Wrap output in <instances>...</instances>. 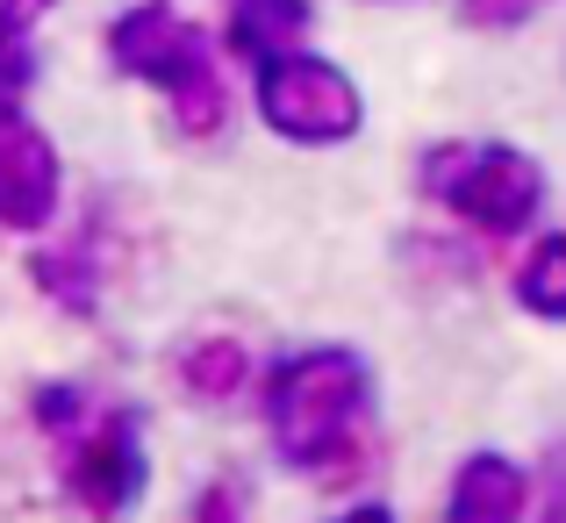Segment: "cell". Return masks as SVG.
Instances as JSON below:
<instances>
[{
    "label": "cell",
    "mask_w": 566,
    "mask_h": 523,
    "mask_svg": "<svg viewBox=\"0 0 566 523\" xmlns=\"http://www.w3.org/2000/svg\"><path fill=\"white\" fill-rule=\"evenodd\" d=\"M308 22H316V8L308 0H230V51L244 57V65H273V57L302 51Z\"/></svg>",
    "instance_id": "ba28073f"
},
{
    "label": "cell",
    "mask_w": 566,
    "mask_h": 523,
    "mask_svg": "<svg viewBox=\"0 0 566 523\" xmlns=\"http://www.w3.org/2000/svg\"><path fill=\"white\" fill-rule=\"evenodd\" d=\"M531 14H538V0H459V22L473 29H516Z\"/></svg>",
    "instance_id": "7c38bea8"
},
{
    "label": "cell",
    "mask_w": 566,
    "mask_h": 523,
    "mask_svg": "<svg viewBox=\"0 0 566 523\" xmlns=\"http://www.w3.org/2000/svg\"><path fill=\"white\" fill-rule=\"evenodd\" d=\"M444 523H531V473L510 452H467L444 488Z\"/></svg>",
    "instance_id": "52a82bcc"
},
{
    "label": "cell",
    "mask_w": 566,
    "mask_h": 523,
    "mask_svg": "<svg viewBox=\"0 0 566 523\" xmlns=\"http://www.w3.org/2000/svg\"><path fill=\"white\" fill-rule=\"evenodd\" d=\"M108 57H115V72H129V80L158 86L172 101V123L187 137H216L230 123V86L216 72V43L187 14H172L166 0H137L129 14H115Z\"/></svg>",
    "instance_id": "7a4b0ae2"
},
{
    "label": "cell",
    "mask_w": 566,
    "mask_h": 523,
    "mask_svg": "<svg viewBox=\"0 0 566 523\" xmlns=\"http://www.w3.org/2000/svg\"><path fill=\"white\" fill-rule=\"evenodd\" d=\"M259 115L287 144H352L366 123V94L345 65L316 51H287L259 65Z\"/></svg>",
    "instance_id": "277c9868"
},
{
    "label": "cell",
    "mask_w": 566,
    "mask_h": 523,
    "mask_svg": "<svg viewBox=\"0 0 566 523\" xmlns=\"http://www.w3.org/2000/svg\"><path fill=\"white\" fill-rule=\"evenodd\" d=\"M423 193L481 237H516L545 208V172L516 144H438L423 151Z\"/></svg>",
    "instance_id": "3957f363"
},
{
    "label": "cell",
    "mask_w": 566,
    "mask_h": 523,
    "mask_svg": "<svg viewBox=\"0 0 566 523\" xmlns=\"http://www.w3.org/2000/svg\"><path fill=\"white\" fill-rule=\"evenodd\" d=\"M65 488L94 523H115L144 495V438L129 409H86L65 430Z\"/></svg>",
    "instance_id": "5b68a950"
},
{
    "label": "cell",
    "mask_w": 566,
    "mask_h": 523,
    "mask_svg": "<svg viewBox=\"0 0 566 523\" xmlns=\"http://www.w3.org/2000/svg\"><path fill=\"white\" fill-rule=\"evenodd\" d=\"M29 80H36V57H29L22 29H0V108H22Z\"/></svg>",
    "instance_id": "8fae6325"
},
{
    "label": "cell",
    "mask_w": 566,
    "mask_h": 523,
    "mask_svg": "<svg viewBox=\"0 0 566 523\" xmlns=\"http://www.w3.org/2000/svg\"><path fill=\"white\" fill-rule=\"evenodd\" d=\"M244 380H251V352L237 337H193L180 352V387L193 401H230L244 395Z\"/></svg>",
    "instance_id": "30bf717a"
},
{
    "label": "cell",
    "mask_w": 566,
    "mask_h": 523,
    "mask_svg": "<svg viewBox=\"0 0 566 523\" xmlns=\"http://www.w3.org/2000/svg\"><path fill=\"white\" fill-rule=\"evenodd\" d=\"M516 308L538 323H566V230H545L538 244L524 251V265H516L510 280Z\"/></svg>",
    "instance_id": "9c48e42d"
},
{
    "label": "cell",
    "mask_w": 566,
    "mask_h": 523,
    "mask_svg": "<svg viewBox=\"0 0 566 523\" xmlns=\"http://www.w3.org/2000/svg\"><path fill=\"white\" fill-rule=\"evenodd\" d=\"M193 523H244V488H237V481L201 488V502H193Z\"/></svg>",
    "instance_id": "4fadbf2b"
},
{
    "label": "cell",
    "mask_w": 566,
    "mask_h": 523,
    "mask_svg": "<svg viewBox=\"0 0 566 523\" xmlns=\"http://www.w3.org/2000/svg\"><path fill=\"white\" fill-rule=\"evenodd\" d=\"M43 14H51V0H0V29H22V36L43 22Z\"/></svg>",
    "instance_id": "9a60e30c"
},
{
    "label": "cell",
    "mask_w": 566,
    "mask_h": 523,
    "mask_svg": "<svg viewBox=\"0 0 566 523\" xmlns=\"http://www.w3.org/2000/svg\"><path fill=\"white\" fill-rule=\"evenodd\" d=\"M57 216V151L22 108H0V230H43Z\"/></svg>",
    "instance_id": "8992f818"
},
{
    "label": "cell",
    "mask_w": 566,
    "mask_h": 523,
    "mask_svg": "<svg viewBox=\"0 0 566 523\" xmlns=\"http://www.w3.org/2000/svg\"><path fill=\"white\" fill-rule=\"evenodd\" d=\"M331 523H395V510H387V502H359V510H345V516H331Z\"/></svg>",
    "instance_id": "2e32d148"
},
{
    "label": "cell",
    "mask_w": 566,
    "mask_h": 523,
    "mask_svg": "<svg viewBox=\"0 0 566 523\" xmlns=\"http://www.w3.org/2000/svg\"><path fill=\"white\" fill-rule=\"evenodd\" d=\"M265 430L294 473L352 481L374 459V366L352 345L287 352L265 373Z\"/></svg>",
    "instance_id": "6da1fadb"
},
{
    "label": "cell",
    "mask_w": 566,
    "mask_h": 523,
    "mask_svg": "<svg viewBox=\"0 0 566 523\" xmlns=\"http://www.w3.org/2000/svg\"><path fill=\"white\" fill-rule=\"evenodd\" d=\"M545 523H566V438L545 452Z\"/></svg>",
    "instance_id": "5bb4252c"
}]
</instances>
